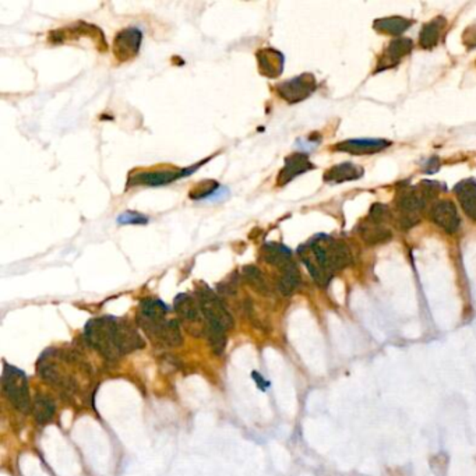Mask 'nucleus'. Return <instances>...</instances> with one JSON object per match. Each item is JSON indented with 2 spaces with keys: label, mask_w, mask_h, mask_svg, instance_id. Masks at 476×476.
<instances>
[{
  "label": "nucleus",
  "mask_w": 476,
  "mask_h": 476,
  "mask_svg": "<svg viewBox=\"0 0 476 476\" xmlns=\"http://www.w3.org/2000/svg\"><path fill=\"white\" fill-rule=\"evenodd\" d=\"M298 251L313 280L322 287H326L333 276L345 269L352 260L348 246L329 235L314 236Z\"/></svg>",
  "instance_id": "f257e3e1"
},
{
  "label": "nucleus",
  "mask_w": 476,
  "mask_h": 476,
  "mask_svg": "<svg viewBox=\"0 0 476 476\" xmlns=\"http://www.w3.org/2000/svg\"><path fill=\"white\" fill-rule=\"evenodd\" d=\"M87 342L108 359L122 356L119 349V320L115 317H96L87 323Z\"/></svg>",
  "instance_id": "f03ea898"
},
{
  "label": "nucleus",
  "mask_w": 476,
  "mask_h": 476,
  "mask_svg": "<svg viewBox=\"0 0 476 476\" xmlns=\"http://www.w3.org/2000/svg\"><path fill=\"white\" fill-rule=\"evenodd\" d=\"M197 295L203 319L205 320V331L227 333L232 327L234 320L220 296L207 287L197 291Z\"/></svg>",
  "instance_id": "7ed1b4c3"
},
{
  "label": "nucleus",
  "mask_w": 476,
  "mask_h": 476,
  "mask_svg": "<svg viewBox=\"0 0 476 476\" xmlns=\"http://www.w3.org/2000/svg\"><path fill=\"white\" fill-rule=\"evenodd\" d=\"M428 197L420 187H404L400 189L395 197V211L398 216V224L402 228H411L419 223V216L425 207Z\"/></svg>",
  "instance_id": "20e7f679"
},
{
  "label": "nucleus",
  "mask_w": 476,
  "mask_h": 476,
  "mask_svg": "<svg viewBox=\"0 0 476 476\" xmlns=\"http://www.w3.org/2000/svg\"><path fill=\"white\" fill-rule=\"evenodd\" d=\"M390 220L389 208L383 204H375L359 227L362 239L369 245H377L389 240L391 238Z\"/></svg>",
  "instance_id": "39448f33"
},
{
  "label": "nucleus",
  "mask_w": 476,
  "mask_h": 476,
  "mask_svg": "<svg viewBox=\"0 0 476 476\" xmlns=\"http://www.w3.org/2000/svg\"><path fill=\"white\" fill-rule=\"evenodd\" d=\"M2 384L10 404L20 412H28L31 408V400L25 373L14 366L5 364Z\"/></svg>",
  "instance_id": "423d86ee"
},
{
  "label": "nucleus",
  "mask_w": 476,
  "mask_h": 476,
  "mask_svg": "<svg viewBox=\"0 0 476 476\" xmlns=\"http://www.w3.org/2000/svg\"><path fill=\"white\" fill-rule=\"evenodd\" d=\"M168 311L169 307L160 299H145L140 304L137 322L148 335L156 337L163 326L168 322L165 319Z\"/></svg>",
  "instance_id": "0eeeda50"
},
{
  "label": "nucleus",
  "mask_w": 476,
  "mask_h": 476,
  "mask_svg": "<svg viewBox=\"0 0 476 476\" xmlns=\"http://www.w3.org/2000/svg\"><path fill=\"white\" fill-rule=\"evenodd\" d=\"M278 94L282 99L289 103L300 102L310 96L315 90V80L311 74H302L281 83L278 87Z\"/></svg>",
  "instance_id": "6e6552de"
},
{
  "label": "nucleus",
  "mask_w": 476,
  "mask_h": 476,
  "mask_svg": "<svg viewBox=\"0 0 476 476\" xmlns=\"http://www.w3.org/2000/svg\"><path fill=\"white\" fill-rule=\"evenodd\" d=\"M203 164H197L192 168H183L178 171H156V172H140L136 174L129 179V185L133 186H163L171 182H175L180 178H185L190 174H193L197 167Z\"/></svg>",
  "instance_id": "1a4fd4ad"
},
{
  "label": "nucleus",
  "mask_w": 476,
  "mask_h": 476,
  "mask_svg": "<svg viewBox=\"0 0 476 476\" xmlns=\"http://www.w3.org/2000/svg\"><path fill=\"white\" fill-rule=\"evenodd\" d=\"M143 34L138 28L130 27L122 30L114 42V54L121 62H127L138 54V49L141 45Z\"/></svg>",
  "instance_id": "9d476101"
},
{
  "label": "nucleus",
  "mask_w": 476,
  "mask_h": 476,
  "mask_svg": "<svg viewBox=\"0 0 476 476\" xmlns=\"http://www.w3.org/2000/svg\"><path fill=\"white\" fill-rule=\"evenodd\" d=\"M431 218L447 234H455L461 224L457 208L450 200L437 201L431 209Z\"/></svg>",
  "instance_id": "9b49d317"
},
{
  "label": "nucleus",
  "mask_w": 476,
  "mask_h": 476,
  "mask_svg": "<svg viewBox=\"0 0 476 476\" xmlns=\"http://www.w3.org/2000/svg\"><path fill=\"white\" fill-rule=\"evenodd\" d=\"M391 143L383 138H356V140H346L337 144V149L353 155H367L376 154L387 148Z\"/></svg>",
  "instance_id": "f8f14e48"
},
{
  "label": "nucleus",
  "mask_w": 476,
  "mask_h": 476,
  "mask_svg": "<svg viewBox=\"0 0 476 476\" xmlns=\"http://www.w3.org/2000/svg\"><path fill=\"white\" fill-rule=\"evenodd\" d=\"M314 169V165L309 161L307 155L304 154H292L289 156H287L285 160V165L282 168V171L278 174V180L277 183L280 186H285L287 183H289L293 178Z\"/></svg>",
  "instance_id": "ddd939ff"
},
{
  "label": "nucleus",
  "mask_w": 476,
  "mask_h": 476,
  "mask_svg": "<svg viewBox=\"0 0 476 476\" xmlns=\"http://www.w3.org/2000/svg\"><path fill=\"white\" fill-rule=\"evenodd\" d=\"M412 41L406 38H398L390 42L389 48L384 50V55L380 58L377 65V72L394 68L412 50Z\"/></svg>",
  "instance_id": "4468645a"
},
{
  "label": "nucleus",
  "mask_w": 476,
  "mask_h": 476,
  "mask_svg": "<svg viewBox=\"0 0 476 476\" xmlns=\"http://www.w3.org/2000/svg\"><path fill=\"white\" fill-rule=\"evenodd\" d=\"M261 74L270 79L281 76L284 68V56L276 49H261L257 54Z\"/></svg>",
  "instance_id": "2eb2a0df"
},
{
  "label": "nucleus",
  "mask_w": 476,
  "mask_h": 476,
  "mask_svg": "<svg viewBox=\"0 0 476 476\" xmlns=\"http://www.w3.org/2000/svg\"><path fill=\"white\" fill-rule=\"evenodd\" d=\"M455 196L465 211V214L476 221V180L464 179L454 187Z\"/></svg>",
  "instance_id": "dca6fc26"
},
{
  "label": "nucleus",
  "mask_w": 476,
  "mask_h": 476,
  "mask_svg": "<svg viewBox=\"0 0 476 476\" xmlns=\"http://www.w3.org/2000/svg\"><path fill=\"white\" fill-rule=\"evenodd\" d=\"M175 309L182 320L190 324H198L201 320V309L198 300L187 293H180L175 298Z\"/></svg>",
  "instance_id": "f3484780"
},
{
  "label": "nucleus",
  "mask_w": 476,
  "mask_h": 476,
  "mask_svg": "<svg viewBox=\"0 0 476 476\" xmlns=\"http://www.w3.org/2000/svg\"><path fill=\"white\" fill-rule=\"evenodd\" d=\"M261 254L267 262H270L271 266L280 267L281 270L289 267L291 264H293L292 261V251L285 247L284 245H278V243H266L262 246Z\"/></svg>",
  "instance_id": "a211bd4d"
},
{
  "label": "nucleus",
  "mask_w": 476,
  "mask_h": 476,
  "mask_svg": "<svg viewBox=\"0 0 476 476\" xmlns=\"http://www.w3.org/2000/svg\"><path fill=\"white\" fill-rule=\"evenodd\" d=\"M362 175L363 169L360 167L351 163H344L330 168L324 175V180L330 183H342L348 180H356Z\"/></svg>",
  "instance_id": "6ab92c4d"
},
{
  "label": "nucleus",
  "mask_w": 476,
  "mask_h": 476,
  "mask_svg": "<svg viewBox=\"0 0 476 476\" xmlns=\"http://www.w3.org/2000/svg\"><path fill=\"white\" fill-rule=\"evenodd\" d=\"M444 24H446V20L442 17H437L433 21L423 25V28L420 31V37H419L420 46L425 48V49L435 48L440 41Z\"/></svg>",
  "instance_id": "aec40b11"
},
{
  "label": "nucleus",
  "mask_w": 476,
  "mask_h": 476,
  "mask_svg": "<svg viewBox=\"0 0 476 476\" xmlns=\"http://www.w3.org/2000/svg\"><path fill=\"white\" fill-rule=\"evenodd\" d=\"M412 25L411 20H406L404 17H387V19H380L376 20L373 27L380 31V32H386L390 35H401L402 32H405L409 27Z\"/></svg>",
  "instance_id": "412c9836"
},
{
  "label": "nucleus",
  "mask_w": 476,
  "mask_h": 476,
  "mask_svg": "<svg viewBox=\"0 0 476 476\" xmlns=\"http://www.w3.org/2000/svg\"><path fill=\"white\" fill-rule=\"evenodd\" d=\"M300 282V276H299V271H298V267H296V264H291L289 267L284 269L282 270V276L278 281V291L285 295V296H289L295 292V289L298 288Z\"/></svg>",
  "instance_id": "4be33fe9"
},
{
  "label": "nucleus",
  "mask_w": 476,
  "mask_h": 476,
  "mask_svg": "<svg viewBox=\"0 0 476 476\" xmlns=\"http://www.w3.org/2000/svg\"><path fill=\"white\" fill-rule=\"evenodd\" d=\"M158 341L164 342L168 346H179L182 345V333H180V327L179 323L176 320H168L163 329L158 333V335L155 337Z\"/></svg>",
  "instance_id": "5701e85b"
},
{
  "label": "nucleus",
  "mask_w": 476,
  "mask_h": 476,
  "mask_svg": "<svg viewBox=\"0 0 476 476\" xmlns=\"http://www.w3.org/2000/svg\"><path fill=\"white\" fill-rule=\"evenodd\" d=\"M32 412L38 423H48L55 415V404L48 397L38 395L34 401Z\"/></svg>",
  "instance_id": "b1692460"
},
{
  "label": "nucleus",
  "mask_w": 476,
  "mask_h": 476,
  "mask_svg": "<svg viewBox=\"0 0 476 476\" xmlns=\"http://www.w3.org/2000/svg\"><path fill=\"white\" fill-rule=\"evenodd\" d=\"M243 273H245L246 281H247L254 289H257L258 292H267V289H269L267 281H266V278H264L262 273H261L257 267L247 266V267H245Z\"/></svg>",
  "instance_id": "393cba45"
},
{
  "label": "nucleus",
  "mask_w": 476,
  "mask_h": 476,
  "mask_svg": "<svg viewBox=\"0 0 476 476\" xmlns=\"http://www.w3.org/2000/svg\"><path fill=\"white\" fill-rule=\"evenodd\" d=\"M208 342L216 355H223L227 348V333L221 331H207Z\"/></svg>",
  "instance_id": "a878e982"
},
{
  "label": "nucleus",
  "mask_w": 476,
  "mask_h": 476,
  "mask_svg": "<svg viewBox=\"0 0 476 476\" xmlns=\"http://www.w3.org/2000/svg\"><path fill=\"white\" fill-rule=\"evenodd\" d=\"M118 223L121 225H145L148 218L138 213H133V211H126L118 218Z\"/></svg>",
  "instance_id": "bb28decb"
},
{
  "label": "nucleus",
  "mask_w": 476,
  "mask_h": 476,
  "mask_svg": "<svg viewBox=\"0 0 476 476\" xmlns=\"http://www.w3.org/2000/svg\"><path fill=\"white\" fill-rule=\"evenodd\" d=\"M253 379L256 380V383H257L261 389H267V387H270V383H267L266 380H264V379L261 377V375L257 373V372H253Z\"/></svg>",
  "instance_id": "cd10ccee"
}]
</instances>
